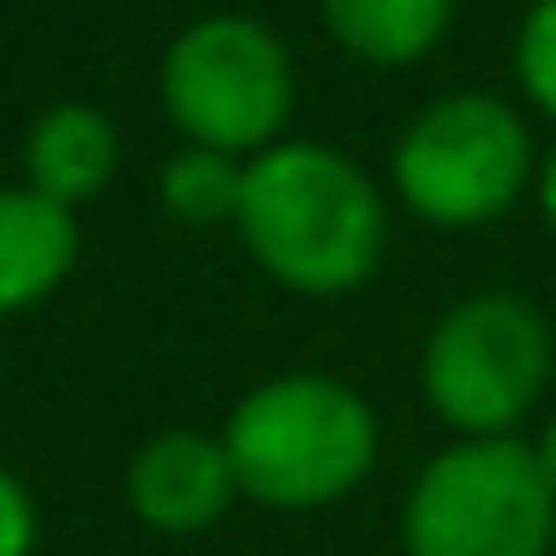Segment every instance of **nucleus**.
<instances>
[{
  "label": "nucleus",
  "instance_id": "f257e3e1",
  "mask_svg": "<svg viewBox=\"0 0 556 556\" xmlns=\"http://www.w3.org/2000/svg\"><path fill=\"white\" fill-rule=\"evenodd\" d=\"M233 233L278 291L330 304L382 273L389 201L376 175L356 155H343L337 142L285 137L247 155Z\"/></svg>",
  "mask_w": 556,
  "mask_h": 556
},
{
  "label": "nucleus",
  "instance_id": "f03ea898",
  "mask_svg": "<svg viewBox=\"0 0 556 556\" xmlns=\"http://www.w3.org/2000/svg\"><path fill=\"white\" fill-rule=\"evenodd\" d=\"M240 498L266 511H330L382 459V420L369 395L324 369H285L253 382L220 427Z\"/></svg>",
  "mask_w": 556,
  "mask_h": 556
},
{
  "label": "nucleus",
  "instance_id": "7ed1b4c3",
  "mask_svg": "<svg viewBox=\"0 0 556 556\" xmlns=\"http://www.w3.org/2000/svg\"><path fill=\"white\" fill-rule=\"evenodd\" d=\"M389 188L420 227H492L538 188L531 117L498 91H446L402 124L389 149Z\"/></svg>",
  "mask_w": 556,
  "mask_h": 556
},
{
  "label": "nucleus",
  "instance_id": "20e7f679",
  "mask_svg": "<svg viewBox=\"0 0 556 556\" xmlns=\"http://www.w3.org/2000/svg\"><path fill=\"white\" fill-rule=\"evenodd\" d=\"M162 111L175 137L194 149L260 155L285 142L291 104H298V65L291 46L253 13H201L188 20L155 65Z\"/></svg>",
  "mask_w": 556,
  "mask_h": 556
},
{
  "label": "nucleus",
  "instance_id": "39448f33",
  "mask_svg": "<svg viewBox=\"0 0 556 556\" xmlns=\"http://www.w3.org/2000/svg\"><path fill=\"white\" fill-rule=\"evenodd\" d=\"M551 369V317L525 291H472L446 304L420 343V402L459 440H498L544 402Z\"/></svg>",
  "mask_w": 556,
  "mask_h": 556
},
{
  "label": "nucleus",
  "instance_id": "423d86ee",
  "mask_svg": "<svg viewBox=\"0 0 556 556\" xmlns=\"http://www.w3.org/2000/svg\"><path fill=\"white\" fill-rule=\"evenodd\" d=\"M408 556H551L556 492L538 466V446L518 433L453 440L415 472L402 498Z\"/></svg>",
  "mask_w": 556,
  "mask_h": 556
},
{
  "label": "nucleus",
  "instance_id": "0eeeda50",
  "mask_svg": "<svg viewBox=\"0 0 556 556\" xmlns=\"http://www.w3.org/2000/svg\"><path fill=\"white\" fill-rule=\"evenodd\" d=\"M233 498H240L233 459L220 433H201V427L149 433L124 466V505L155 538H201L233 511Z\"/></svg>",
  "mask_w": 556,
  "mask_h": 556
},
{
  "label": "nucleus",
  "instance_id": "6e6552de",
  "mask_svg": "<svg viewBox=\"0 0 556 556\" xmlns=\"http://www.w3.org/2000/svg\"><path fill=\"white\" fill-rule=\"evenodd\" d=\"M117 162H124L117 124L85 98L46 104L20 137V181L39 188L59 207H91L117 181Z\"/></svg>",
  "mask_w": 556,
  "mask_h": 556
},
{
  "label": "nucleus",
  "instance_id": "1a4fd4ad",
  "mask_svg": "<svg viewBox=\"0 0 556 556\" xmlns=\"http://www.w3.org/2000/svg\"><path fill=\"white\" fill-rule=\"evenodd\" d=\"M78 253H85L78 207H59L39 188L7 181L0 188V324L39 311L78 273Z\"/></svg>",
  "mask_w": 556,
  "mask_h": 556
},
{
  "label": "nucleus",
  "instance_id": "9d476101",
  "mask_svg": "<svg viewBox=\"0 0 556 556\" xmlns=\"http://www.w3.org/2000/svg\"><path fill=\"white\" fill-rule=\"evenodd\" d=\"M459 0H317L324 33L376 72H408L420 59L440 52V39L453 33Z\"/></svg>",
  "mask_w": 556,
  "mask_h": 556
},
{
  "label": "nucleus",
  "instance_id": "9b49d317",
  "mask_svg": "<svg viewBox=\"0 0 556 556\" xmlns=\"http://www.w3.org/2000/svg\"><path fill=\"white\" fill-rule=\"evenodd\" d=\"M240 181H247V162H240V155L181 142V149L162 162L155 194H162L168 220H181V227H233V214H240Z\"/></svg>",
  "mask_w": 556,
  "mask_h": 556
},
{
  "label": "nucleus",
  "instance_id": "f8f14e48",
  "mask_svg": "<svg viewBox=\"0 0 556 556\" xmlns=\"http://www.w3.org/2000/svg\"><path fill=\"white\" fill-rule=\"evenodd\" d=\"M511 78H518V98L544 124H556V0L525 7L518 39H511Z\"/></svg>",
  "mask_w": 556,
  "mask_h": 556
},
{
  "label": "nucleus",
  "instance_id": "ddd939ff",
  "mask_svg": "<svg viewBox=\"0 0 556 556\" xmlns=\"http://www.w3.org/2000/svg\"><path fill=\"white\" fill-rule=\"evenodd\" d=\"M33 551H39V498L13 466H0V556H33Z\"/></svg>",
  "mask_w": 556,
  "mask_h": 556
},
{
  "label": "nucleus",
  "instance_id": "4468645a",
  "mask_svg": "<svg viewBox=\"0 0 556 556\" xmlns=\"http://www.w3.org/2000/svg\"><path fill=\"white\" fill-rule=\"evenodd\" d=\"M531 194H538V214H544V227L556 233V142L538 155V188H531Z\"/></svg>",
  "mask_w": 556,
  "mask_h": 556
},
{
  "label": "nucleus",
  "instance_id": "2eb2a0df",
  "mask_svg": "<svg viewBox=\"0 0 556 556\" xmlns=\"http://www.w3.org/2000/svg\"><path fill=\"white\" fill-rule=\"evenodd\" d=\"M538 466H544V479H551V492H556V415L544 420V433H538Z\"/></svg>",
  "mask_w": 556,
  "mask_h": 556
}]
</instances>
